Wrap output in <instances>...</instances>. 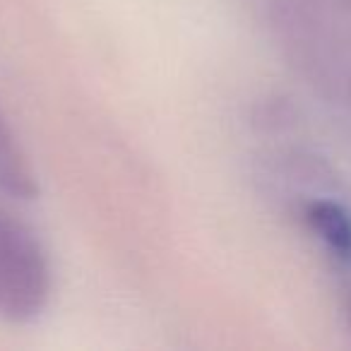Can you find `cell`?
I'll return each instance as SVG.
<instances>
[{"mask_svg": "<svg viewBox=\"0 0 351 351\" xmlns=\"http://www.w3.org/2000/svg\"><path fill=\"white\" fill-rule=\"evenodd\" d=\"M51 298V267L29 226L0 215V317L29 322Z\"/></svg>", "mask_w": 351, "mask_h": 351, "instance_id": "obj_1", "label": "cell"}, {"mask_svg": "<svg viewBox=\"0 0 351 351\" xmlns=\"http://www.w3.org/2000/svg\"><path fill=\"white\" fill-rule=\"evenodd\" d=\"M0 188L20 200H32L39 193L34 171L3 111H0Z\"/></svg>", "mask_w": 351, "mask_h": 351, "instance_id": "obj_2", "label": "cell"}, {"mask_svg": "<svg viewBox=\"0 0 351 351\" xmlns=\"http://www.w3.org/2000/svg\"><path fill=\"white\" fill-rule=\"evenodd\" d=\"M308 221L339 258L351 260V215L344 207L330 200H317L308 207Z\"/></svg>", "mask_w": 351, "mask_h": 351, "instance_id": "obj_3", "label": "cell"}]
</instances>
